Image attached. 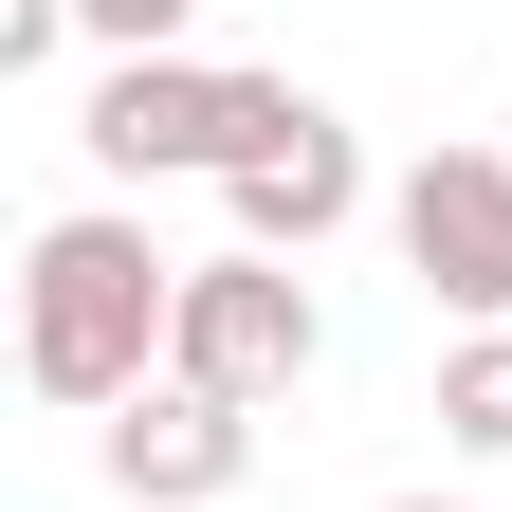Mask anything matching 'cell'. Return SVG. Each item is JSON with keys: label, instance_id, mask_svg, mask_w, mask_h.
<instances>
[{"label": "cell", "instance_id": "6", "mask_svg": "<svg viewBox=\"0 0 512 512\" xmlns=\"http://www.w3.org/2000/svg\"><path fill=\"white\" fill-rule=\"evenodd\" d=\"M92 458H110V494H128V512H220V494L256 476V421H238V403H202V384H147V403H110Z\"/></svg>", "mask_w": 512, "mask_h": 512}, {"label": "cell", "instance_id": "7", "mask_svg": "<svg viewBox=\"0 0 512 512\" xmlns=\"http://www.w3.org/2000/svg\"><path fill=\"white\" fill-rule=\"evenodd\" d=\"M439 439H458V458H512V330L439 348Z\"/></svg>", "mask_w": 512, "mask_h": 512}, {"label": "cell", "instance_id": "3", "mask_svg": "<svg viewBox=\"0 0 512 512\" xmlns=\"http://www.w3.org/2000/svg\"><path fill=\"white\" fill-rule=\"evenodd\" d=\"M220 202H238V256H311V238L366 202L348 110L293 92V74H238V165H220Z\"/></svg>", "mask_w": 512, "mask_h": 512}, {"label": "cell", "instance_id": "8", "mask_svg": "<svg viewBox=\"0 0 512 512\" xmlns=\"http://www.w3.org/2000/svg\"><path fill=\"white\" fill-rule=\"evenodd\" d=\"M74 19H92L110 55H183V19H202V0H74Z\"/></svg>", "mask_w": 512, "mask_h": 512}, {"label": "cell", "instance_id": "2", "mask_svg": "<svg viewBox=\"0 0 512 512\" xmlns=\"http://www.w3.org/2000/svg\"><path fill=\"white\" fill-rule=\"evenodd\" d=\"M311 275L293 256H183V311H165V384H202V403H275V384H311Z\"/></svg>", "mask_w": 512, "mask_h": 512}, {"label": "cell", "instance_id": "5", "mask_svg": "<svg viewBox=\"0 0 512 512\" xmlns=\"http://www.w3.org/2000/svg\"><path fill=\"white\" fill-rule=\"evenodd\" d=\"M110 183H183V165H238V74H202V55H110V92L74 110Z\"/></svg>", "mask_w": 512, "mask_h": 512}, {"label": "cell", "instance_id": "1", "mask_svg": "<svg viewBox=\"0 0 512 512\" xmlns=\"http://www.w3.org/2000/svg\"><path fill=\"white\" fill-rule=\"evenodd\" d=\"M165 311H183V256H147V220H37L19 256V384L37 403H147L165 384Z\"/></svg>", "mask_w": 512, "mask_h": 512}, {"label": "cell", "instance_id": "10", "mask_svg": "<svg viewBox=\"0 0 512 512\" xmlns=\"http://www.w3.org/2000/svg\"><path fill=\"white\" fill-rule=\"evenodd\" d=\"M384 512H458V494H384Z\"/></svg>", "mask_w": 512, "mask_h": 512}, {"label": "cell", "instance_id": "9", "mask_svg": "<svg viewBox=\"0 0 512 512\" xmlns=\"http://www.w3.org/2000/svg\"><path fill=\"white\" fill-rule=\"evenodd\" d=\"M55 37H74V0H0V74H37Z\"/></svg>", "mask_w": 512, "mask_h": 512}, {"label": "cell", "instance_id": "4", "mask_svg": "<svg viewBox=\"0 0 512 512\" xmlns=\"http://www.w3.org/2000/svg\"><path fill=\"white\" fill-rule=\"evenodd\" d=\"M384 220H403V275L458 330H512V147H421Z\"/></svg>", "mask_w": 512, "mask_h": 512}]
</instances>
